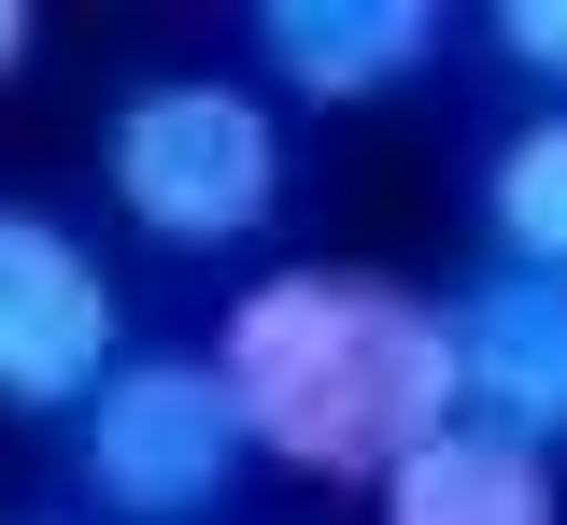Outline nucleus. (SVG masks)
Returning a JSON list of instances; mask_svg holds the SVG:
<instances>
[{"label":"nucleus","mask_w":567,"mask_h":525,"mask_svg":"<svg viewBox=\"0 0 567 525\" xmlns=\"http://www.w3.org/2000/svg\"><path fill=\"white\" fill-rule=\"evenodd\" d=\"M454 398H468V426L567 454V270H483L454 299Z\"/></svg>","instance_id":"39448f33"},{"label":"nucleus","mask_w":567,"mask_h":525,"mask_svg":"<svg viewBox=\"0 0 567 525\" xmlns=\"http://www.w3.org/2000/svg\"><path fill=\"white\" fill-rule=\"evenodd\" d=\"M213 383L241 441L298 483H383L412 441H440L454 398V312L398 270H270L213 327Z\"/></svg>","instance_id":"f257e3e1"},{"label":"nucleus","mask_w":567,"mask_h":525,"mask_svg":"<svg viewBox=\"0 0 567 525\" xmlns=\"http://www.w3.org/2000/svg\"><path fill=\"white\" fill-rule=\"evenodd\" d=\"M496 58L567 100V0H511V14H496Z\"/></svg>","instance_id":"1a4fd4ad"},{"label":"nucleus","mask_w":567,"mask_h":525,"mask_svg":"<svg viewBox=\"0 0 567 525\" xmlns=\"http://www.w3.org/2000/svg\"><path fill=\"white\" fill-rule=\"evenodd\" d=\"M29 72V0H0V85Z\"/></svg>","instance_id":"9d476101"},{"label":"nucleus","mask_w":567,"mask_h":525,"mask_svg":"<svg viewBox=\"0 0 567 525\" xmlns=\"http://www.w3.org/2000/svg\"><path fill=\"white\" fill-rule=\"evenodd\" d=\"M383 525H554V454H525L511 426H440V441H412L383 483Z\"/></svg>","instance_id":"0eeeda50"},{"label":"nucleus","mask_w":567,"mask_h":525,"mask_svg":"<svg viewBox=\"0 0 567 525\" xmlns=\"http://www.w3.org/2000/svg\"><path fill=\"white\" fill-rule=\"evenodd\" d=\"M256 58L298 100H398L440 58V14L425 0H270L256 14Z\"/></svg>","instance_id":"423d86ee"},{"label":"nucleus","mask_w":567,"mask_h":525,"mask_svg":"<svg viewBox=\"0 0 567 525\" xmlns=\"http://www.w3.org/2000/svg\"><path fill=\"white\" fill-rule=\"evenodd\" d=\"M114 270L85 256V227L0 199V412H85L114 383Z\"/></svg>","instance_id":"20e7f679"},{"label":"nucleus","mask_w":567,"mask_h":525,"mask_svg":"<svg viewBox=\"0 0 567 525\" xmlns=\"http://www.w3.org/2000/svg\"><path fill=\"white\" fill-rule=\"evenodd\" d=\"M483 227H496V270H567V114L496 128V156H483Z\"/></svg>","instance_id":"6e6552de"},{"label":"nucleus","mask_w":567,"mask_h":525,"mask_svg":"<svg viewBox=\"0 0 567 525\" xmlns=\"http://www.w3.org/2000/svg\"><path fill=\"white\" fill-rule=\"evenodd\" d=\"M241 412L213 356H114V383L85 398V497L114 525H213L241 483Z\"/></svg>","instance_id":"7ed1b4c3"},{"label":"nucleus","mask_w":567,"mask_h":525,"mask_svg":"<svg viewBox=\"0 0 567 525\" xmlns=\"http://www.w3.org/2000/svg\"><path fill=\"white\" fill-rule=\"evenodd\" d=\"M100 171H114V214L142 241H185V256L256 241L284 214V128H270V100L227 85V72H171L142 100H114Z\"/></svg>","instance_id":"f03ea898"}]
</instances>
